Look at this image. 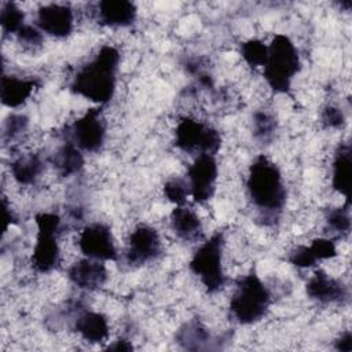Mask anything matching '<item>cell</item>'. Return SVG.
<instances>
[{"mask_svg":"<svg viewBox=\"0 0 352 352\" xmlns=\"http://www.w3.org/2000/svg\"><path fill=\"white\" fill-rule=\"evenodd\" d=\"M120 52L113 45H102L99 51L82 65L70 81V91L98 106L109 103L117 88Z\"/></svg>","mask_w":352,"mask_h":352,"instance_id":"obj_1","label":"cell"},{"mask_svg":"<svg viewBox=\"0 0 352 352\" xmlns=\"http://www.w3.org/2000/svg\"><path fill=\"white\" fill-rule=\"evenodd\" d=\"M246 191L252 205L263 217H276L286 204V186L280 169L264 154L257 155L249 166Z\"/></svg>","mask_w":352,"mask_h":352,"instance_id":"obj_2","label":"cell"},{"mask_svg":"<svg viewBox=\"0 0 352 352\" xmlns=\"http://www.w3.org/2000/svg\"><path fill=\"white\" fill-rule=\"evenodd\" d=\"M301 70V59L294 43L285 34H275L267 45L263 76L275 94H287L293 78Z\"/></svg>","mask_w":352,"mask_h":352,"instance_id":"obj_3","label":"cell"},{"mask_svg":"<svg viewBox=\"0 0 352 352\" xmlns=\"http://www.w3.org/2000/svg\"><path fill=\"white\" fill-rule=\"evenodd\" d=\"M271 305V293L261 278L254 272L242 276L230 300L231 318L243 326L261 320Z\"/></svg>","mask_w":352,"mask_h":352,"instance_id":"obj_4","label":"cell"},{"mask_svg":"<svg viewBox=\"0 0 352 352\" xmlns=\"http://www.w3.org/2000/svg\"><path fill=\"white\" fill-rule=\"evenodd\" d=\"M223 246L224 236L216 232L198 246L188 263L190 271L212 294L220 292L227 282L223 268Z\"/></svg>","mask_w":352,"mask_h":352,"instance_id":"obj_5","label":"cell"},{"mask_svg":"<svg viewBox=\"0 0 352 352\" xmlns=\"http://www.w3.org/2000/svg\"><path fill=\"white\" fill-rule=\"evenodd\" d=\"M36 241L30 257L32 267L40 274L54 271L60 260V217L52 212H40L34 216Z\"/></svg>","mask_w":352,"mask_h":352,"instance_id":"obj_6","label":"cell"},{"mask_svg":"<svg viewBox=\"0 0 352 352\" xmlns=\"http://www.w3.org/2000/svg\"><path fill=\"white\" fill-rule=\"evenodd\" d=\"M175 146L188 154L216 155L221 146L219 131L197 118H182L175 129Z\"/></svg>","mask_w":352,"mask_h":352,"instance_id":"obj_7","label":"cell"},{"mask_svg":"<svg viewBox=\"0 0 352 352\" xmlns=\"http://www.w3.org/2000/svg\"><path fill=\"white\" fill-rule=\"evenodd\" d=\"M106 121L102 106L91 107L70 126V139L82 153H96L106 140Z\"/></svg>","mask_w":352,"mask_h":352,"instance_id":"obj_8","label":"cell"},{"mask_svg":"<svg viewBox=\"0 0 352 352\" xmlns=\"http://www.w3.org/2000/svg\"><path fill=\"white\" fill-rule=\"evenodd\" d=\"M219 177V165L214 155L198 154L187 169V184L194 202H208L214 191Z\"/></svg>","mask_w":352,"mask_h":352,"instance_id":"obj_9","label":"cell"},{"mask_svg":"<svg viewBox=\"0 0 352 352\" xmlns=\"http://www.w3.org/2000/svg\"><path fill=\"white\" fill-rule=\"evenodd\" d=\"M77 245L84 257L100 260L104 263L116 261L118 257L113 232L104 223L96 221L85 226L78 235Z\"/></svg>","mask_w":352,"mask_h":352,"instance_id":"obj_10","label":"cell"},{"mask_svg":"<svg viewBox=\"0 0 352 352\" xmlns=\"http://www.w3.org/2000/svg\"><path fill=\"white\" fill-rule=\"evenodd\" d=\"M161 248L158 231L147 224H139L133 228L126 241V263L135 267L147 264L160 256Z\"/></svg>","mask_w":352,"mask_h":352,"instance_id":"obj_11","label":"cell"},{"mask_svg":"<svg viewBox=\"0 0 352 352\" xmlns=\"http://www.w3.org/2000/svg\"><path fill=\"white\" fill-rule=\"evenodd\" d=\"M36 26L56 38L67 37L74 28V11L69 4L50 3L37 10Z\"/></svg>","mask_w":352,"mask_h":352,"instance_id":"obj_12","label":"cell"},{"mask_svg":"<svg viewBox=\"0 0 352 352\" xmlns=\"http://www.w3.org/2000/svg\"><path fill=\"white\" fill-rule=\"evenodd\" d=\"M305 293L319 304H340L348 298L346 286L322 270L316 271L308 279Z\"/></svg>","mask_w":352,"mask_h":352,"instance_id":"obj_13","label":"cell"},{"mask_svg":"<svg viewBox=\"0 0 352 352\" xmlns=\"http://www.w3.org/2000/svg\"><path fill=\"white\" fill-rule=\"evenodd\" d=\"M109 271L104 261L84 257L67 270L69 280L82 290H98L107 282Z\"/></svg>","mask_w":352,"mask_h":352,"instance_id":"obj_14","label":"cell"},{"mask_svg":"<svg viewBox=\"0 0 352 352\" xmlns=\"http://www.w3.org/2000/svg\"><path fill=\"white\" fill-rule=\"evenodd\" d=\"M95 15L100 25L107 28H129L135 23L138 10L128 0H102L96 3Z\"/></svg>","mask_w":352,"mask_h":352,"instance_id":"obj_15","label":"cell"},{"mask_svg":"<svg viewBox=\"0 0 352 352\" xmlns=\"http://www.w3.org/2000/svg\"><path fill=\"white\" fill-rule=\"evenodd\" d=\"M337 256L336 242L331 238H316L309 245H300L289 253V263L297 268H309L323 260Z\"/></svg>","mask_w":352,"mask_h":352,"instance_id":"obj_16","label":"cell"},{"mask_svg":"<svg viewBox=\"0 0 352 352\" xmlns=\"http://www.w3.org/2000/svg\"><path fill=\"white\" fill-rule=\"evenodd\" d=\"M331 187L351 205L352 191V151L348 143H342L334 151L331 162Z\"/></svg>","mask_w":352,"mask_h":352,"instance_id":"obj_17","label":"cell"},{"mask_svg":"<svg viewBox=\"0 0 352 352\" xmlns=\"http://www.w3.org/2000/svg\"><path fill=\"white\" fill-rule=\"evenodd\" d=\"M38 88V80L23 78L14 74H3L0 82V98L4 106L16 109L23 104Z\"/></svg>","mask_w":352,"mask_h":352,"instance_id":"obj_18","label":"cell"},{"mask_svg":"<svg viewBox=\"0 0 352 352\" xmlns=\"http://www.w3.org/2000/svg\"><path fill=\"white\" fill-rule=\"evenodd\" d=\"M76 333L87 342L100 344L109 338L110 327L107 318L96 311H81L73 322Z\"/></svg>","mask_w":352,"mask_h":352,"instance_id":"obj_19","label":"cell"},{"mask_svg":"<svg viewBox=\"0 0 352 352\" xmlns=\"http://www.w3.org/2000/svg\"><path fill=\"white\" fill-rule=\"evenodd\" d=\"M170 228L177 238L186 242H197L202 238L204 227L199 216L188 206L179 205L170 213Z\"/></svg>","mask_w":352,"mask_h":352,"instance_id":"obj_20","label":"cell"},{"mask_svg":"<svg viewBox=\"0 0 352 352\" xmlns=\"http://www.w3.org/2000/svg\"><path fill=\"white\" fill-rule=\"evenodd\" d=\"M44 160L37 153L21 154L10 164L11 176L19 186L34 184L44 172Z\"/></svg>","mask_w":352,"mask_h":352,"instance_id":"obj_21","label":"cell"},{"mask_svg":"<svg viewBox=\"0 0 352 352\" xmlns=\"http://www.w3.org/2000/svg\"><path fill=\"white\" fill-rule=\"evenodd\" d=\"M84 162L82 151L72 140H66L51 158L54 169L62 177H70L80 173L84 168Z\"/></svg>","mask_w":352,"mask_h":352,"instance_id":"obj_22","label":"cell"},{"mask_svg":"<svg viewBox=\"0 0 352 352\" xmlns=\"http://www.w3.org/2000/svg\"><path fill=\"white\" fill-rule=\"evenodd\" d=\"M210 340L212 337L209 330L198 319L186 322L176 334V341L184 349H191V351L209 348Z\"/></svg>","mask_w":352,"mask_h":352,"instance_id":"obj_23","label":"cell"},{"mask_svg":"<svg viewBox=\"0 0 352 352\" xmlns=\"http://www.w3.org/2000/svg\"><path fill=\"white\" fill-rule=\"evenodd\" d=\"M253 136L260 143H270L278 131V122L276 118L265 111V110H257L253 114Z\"/></svg>","mask_w":352,"mask_h":352,"instance_id":"obj_24","label":"cell"},{"mask_svg":"<svg viewBox=\"0 0 352 352\" xmlns=\"http://www.w3.org/2000/svg\"><path fill=\"white\" fill-rule=\"evenodd\" d=\"M326 230L331 235L344 236L351 231V205L344 204L340 208L329 210L324 219Z\"/></svg>","mask_w":352,"mask_h":352,"instance_id":"obj_25","label":"cell"},{"mask_svg":"<svg viewBox=\"0 0 352 352\" xmlns=\"http://www.w3.org/2000/svg\"><path fill=\"white\" fill-rule=\"evenodd\" d=\"M0 25L4 34H16L25 25V12L18 4L4 1L0 10Z\"/></svg>","mask_w":352,"mask_h":352,"instance_id":"obj_26","label":"cell"},{"mask_svg":"<svg viewBox=\"0 0 352 352\" xmlns=\"http://www.w3.org/2000/svg\"><path fill=\"white\" fill-rule=\"evenodd\" d=\"M242 59L250 67H263L267 59V45L258 38H250L239 45Z\"/></svg>","mask_w":352,"mask_h":352,"instance_id":"obj_27","label":"cell"},{"mask_svg":"<svg viewBox=\"0 0 352 352\" xmlns=\"http://www.w3.org/2000/svg\"><path fill=\"white\" fill-rule=\"evenodd\" d=\"M164 194L176 206L186 205L187 197L190 195L188 184L186 180H182L177 177L169 179L164 186Z\"/></svg>","mask_w":352,"mask_h":352,"instance_id":"obj_28","label":"cell"},{"mask_svg":"<svg viewBox=\"0 0 352 352\" xmlns=\"http://www.w3.org/2000/svg\"><path fill=\"white\" fill-rule=\"evenodd\" d=\"M29 125V118L23 114H11L7 121L4 122L3 128V139L4 140H14L19 138Z\"/></svg>","mask_w":352,"mask_h":352,"instance_id":"obj_29","label":"cell"},{"mask_svg":"<svg viewBox=\"0 0 352 352\" xmlns=\"http://www.w3.org/2000/svg\"><path fill=\"white\" fill-rule=\"evenodd\" d=\"M15 36L23 47L32 48V50H36V48L41 47V44L44 41L43 32L37 26H33V25H29V23H25Z\"/></svg>","mask_w":352,"mask_h":352,"instance_id":"obj_30","label":"cell"},{"mask_svg":"<svg viewBox=\"0 0 352 352\" xmlns=\"http://www.w3.org/2000/svg\"><path fill=\"white\" fill-rule=\"evenodd\" d=\"M320 122L329 129H341L345 125V114L336 104H326L320 113Z\"/></svg>","mask_w":352,"mask_h":352,"instance_id":"obj_31","label":"cell"},{"mask_svg":"<svg viewBox=\"0 0 352 352\" xmlns=\"http://www.w3.org/2000/svg\"><path fill=\"white\" fill-rule=\"evenodd\" d=\"M334 348L341 352L352 351V334L349 330H345L338 336V338L334 341Z\"/></svg>","mask_w":352,"mask_h":352,"instance_id":"obj_32","label":"cell"},{"mask_svg":"<svg viewBox=\"0 0 352 352\" xmlns=\"http://www.w3.org/2000/svg\"><path fill=\"white\" fill-rule=\"evenodd\" d=\"M3 212H4V220H6L4 230H7L10 224H15L16 223V217H15V213L11 210L6 197H3Z\"/></svg>","mask_w":352,"mask_h":352,"instance_id":"obj_33","label":"cell"},{"mask_svg":"<svg viewBox=\"0 0 352 352\" xmlns=\"http://www.w3.org/2000/svg\"><path fill=\"white\" fill-rule=\"evenodd\" d=\"M106 349H109V351H132L133 349V346H132V344L129 342V341H126V340H117V341H114L113 344H110Z\"/></svg>","mask_w":352,"mask_h":352,"instance_id":"obj_34","label":"cell"}]
</instances>
